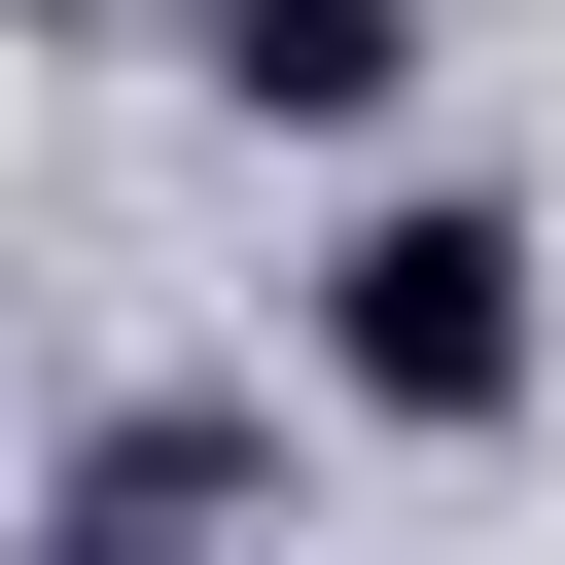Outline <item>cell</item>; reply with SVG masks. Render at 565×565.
Returning <instances> with one entry per match:
<instances>
[{
	"instance_id": "6da1fadb",
	"label": "cell",
	"mask_w": 565,
	"mask_h": 565,
	"mask_svg": "<svg viewBox=\"0 0 565 565\" xmlns=\"http://www.w3.org/2000/svg\"><path fill=\"white\" fill-rule=\"evenodd\" d=\"M282 388H318V424H388V459H494V424L565 388V247H530L494 177H353V212H318V282H282Z\"/></svg>"
},
{
	"instance_id": "7a4b0ae2",
	"label": "cell",
	"mask_w": 565,
	"mask_h": 565,
	"mask_svg": "<svg viewBox=\"0 0 565 565\" xmlns=\"http://www.w3.org/2000/svg\"><path fill=\"white\" fill-rule=\"evenodd\" d=\"M177 71H212L247 141H388V106H424V0H177Z\"/></svg>"
},
{
	"instance_id": "3957f363",
	"label": "cell",
	"mask_w": 565,
	"mask_h": 565,
	"mask_svg": "<svg viewBox=\"0 0 565 565\" xmlns=\"http://www.w3.org/2000/svg\"><path fill=\"white\" fill-rule=\"evenodd\" d=\"M247 494H282V424H247V388H141V424L71 459V530H106V565H177V530H247Z\"/></svg>"
},
{
	"instance_id": "277c9868",
	"label": "cell",
	"mask_w": 565,
	"mask_h": 565,
	"mask_svg": "<svg viewBox=\"0 0 565 565\" xmlns=\"http://www.w3.org/2000/svg\"><path fill=\"white\" fill-rule=\"evenodd\" d=\"M35 565H106V530H35Z\"/></svg>"
}]
</instances>
